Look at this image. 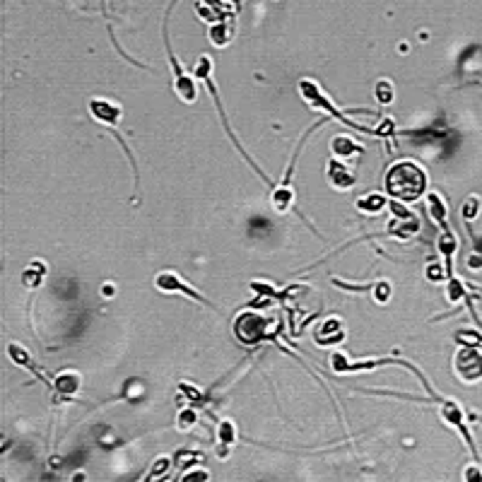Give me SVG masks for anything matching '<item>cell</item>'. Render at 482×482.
Listing matches in <instances>:
<instances>
[{
  "label": "cell",
  "instance_id": "6da1fadb",
  "mask_svg": "<svg viewBox=\"0 0 482 482\" xmlns=\"http://www.w3.org/2000/svg\"><path fill=\"white\" fill-rule=\"evenodd\" d=\"M427 191V172L420 164L410 162H395L386 172V193L398 203H415Z\"/></svg>",
  "mask_w": 482,
  "mask_h": 482
},
{
  "label": "cell",
  "instance_id": "7a4b0ae2",
  "mask_svg": "<svg viewBox=\"0 0 482 482\" xmlns=\"http://www.w3.org/2000/svg\"><path fill=\"white\" fill-rule=\"evenodd\" d=\"M299 94H301V99H304L306 104H309L311 108H321V111H325L328 116H333V118H338V121H343L345 126H354L357 130H362V133H369V135H376V130L374 128H365V126H357V124H352L345 113H340L338 108L333 106V102H330L328 97L323 94V89L319 87V82H314V80H301L299 82Z\"/></svg>",
  "mask_w": 482,
  "mask_h": 482
},
{
  "label": "cell",
  "instance_id": "3957f363",
  "mask_svg": "<svg viewBox=\"0 0 482 482\" xmlns=\"http://www.w3.org/2000/svg\"><path fill=\"white\" fill-rule=\"evenodd\" d=\"M234 333L244 345H256V343H261V340L271 338V323H268V319H263L261 314L244 311V314H239V319H236Z\"/></svg>",
  "mask_w": 482,
  "mask_h": 482
},
{
  "label": "cell",
  "instance_id": "277c9868",
  "mask_svg": "<svg viewBox=\"0 0 482 482\" xmlns=\"http://www.w3.org/2000/svg\"><path fill=\"white\" fill-rule=\"evenodd\" d=\"M453 369H456L458 379L461 381H480L482 379V352L475 345H466L456 352L453 357Z\"/></svg>",
  "mask_w": 482,
  "mask_h": 482
},
{
  "label": "cell",
  "instance_id": "5b68a950",
  "mask_svg": "<svg viewBox=\"0 0 482 482\" xmlns=\"http://www.w3.org/2000/svg\"><path fill=\"white\" fill-rule=\"evenodd\" d=\"M439 415H441L444 422L458 429V434L463 437V441H466L468 448H470L472 458L480 461V453H477V446H475V441H472V437H470V429L466 427V420H463V408H461V405L453 403V400H441V410H439Z\"/></svg>",
  "mask_w": 482,
  "mask_h": 482
},
{
  "label": "cell",
  "instance_id": "8992f818",
  "mask_svg": "<svg viewBox=\"0 0 482 482\" xmlns=\"http://www.w3.org/2000/svg\"><path fill=\"white\" fill-rule=\"evenodd\" d=\"M328 181L335 191H349V188L357 183V167L352 162H343V159H330L328 162Z\"/></svg>",
  "mask_w": 482,
  "mask_h": 482
},
{
  "label": "cell",
  "instance_id": "52a82bcc",
  "mask_svg": "<svg viewBox=\"0 0 482 482\" xmlns=\"http://www.w3.org/2000/svg\"><path fill=\"white\" fill-rule=\"evenodd\" d=\"M154 287H157L159 292H181V295H186L188 299H196V301H200V304H205V306H210V301L205 299L203 295H198L193 287H188L186 282L179 277V273H174V271H162L157 277H154Z\"/></svg>",
  "mask_w": 482,
  "mask_h": 482
},
{
  "label": "cell",
  "instance_id": "ba28073f",
  "mask_svg": "<svg viewBox=\"0 0 482 482\" xmlns=\"http://www.w3.org/2000/svg\"><path fill=\"white\" fill-rule=\"evenodd\" d=\"M89 113L104 128H116L121 116H124V108H121V104L108 102V99H92L89 102Z\"/></svg>",
  "mask_w": 482,
  "mask_h": 482
},
{
  "label": "cell",
  "instance_id": "9c48e42d",
  "mask_svg": "<svg viewBox=\"0 0 482 482\" xmlns=\"http://www.w3.org/2000/svg\"><path fill=\"white\" fill-rule=\"evenodd\" d=\"M314 338H316V343L323 345V347H325V345L343 343V340H345V328H343V323H340L338 319H325L323 323L316 328Z\"/></svg>",
  "mask_w": 482,
  "mask_h": 482
},
{
  "label": "cell",
  "instance_id": "30bf717a",
  "mask_svg": "<svg viewBox=\"0 0 482 482\" xmlns=\"http://www.w3.org/2000/svg\"><path fill=\"white\" fill-rule=\"evenodd\" d=\"M330 150H333V157L343 159V162H352V159H357L359 154L365 152V148L354 143L352 138H347V135H335L333 143H330Z\"/></svg>",
  "mask_w": 482,
  "mask_h": 482
},
{
  "label": "cell",
  "instance_id": "8fae6325",
  "mask_svg": "<svg viewBox=\"0 0 482 482\" xmlns=\"http://www.w3.org/2000/svg\"><path fill=\"white\" fill-rule=\"evenodd\" d=\"M174 89H176L179 99L186 104H193L198 99V84L193 80V75L183 73L181 68H176V80H174Z\"/></svg>",
  "mask_w": 482,
  "mask_h": 482
},
{
  "label": "cell",
  "instance_id": "7c38bea8",
  "mask_svg": "<svg viewBox=\"0 0 482 482\" xmlns=\"http://www.w3.org/2000/svg\"><path fill=\"white\" fill-rule=\"evenodd\" d=\"M427 212H429V217H432V222L439 227V229H448V222H446V217H448V210H446V200H444L439 193H429L427 196Z\"/></svg>",
  "mask_w": 482,
  "mask_h": 482
},
{
  "label": "cell",
  "instance_id": "4fadbf2b",
  "mask_svg": "<svg viewBox=\"0 0 482 482\" xmlns=\"http://www.w3.org/2000/svg\"><path fill=\"white\" fill-rule=\"evenodd\" d=\"M80 391V374L78 371H63L58 374V379L54 381V393L63 395V398H73Z\"/></svg>",
  "mask_w": 482,
  "mask_h": 482
},
{
  "label": "cell",
  "instance_id": "5bb4252c",
  "mask_svg": "<svg viewBox=\"0 0 482 482\" xmlns=\"http://www.w3.org/2000/svg\"><path fill=\"white\" fill-rule=\"evenodd\" d=\"M8 357L15 362V365H20V367H25V369H30L32 374H36V379H44L41 376V369L34 365V359H32V354L27 352L22 345H17V343H8Z\"/></svg>",
  "mask_w": 482,
  "mask_h": 482
},
{
  "label": "cell",
  "instance_id": "9a60e30c",
  "mask_svg": "<svg viewBox=\"0 0 482 482\" xmlns=\"http://www.w3.org/2000/svg\"><path fill=\"white\" fill-rule=\"evenodd\" d=\"M236 439V427L231 420H222L220 427H217V456L227 458V451L231 448Z\"/></svg>",
  "mask_w": 482,
  "mask_h": 482
},
{
  "label": "cell",
  "instance_id": "2e32d148",
  "mask_svg": "<svg viewBox=\"0 0 482 482\" xmlns=\"http://www.w3.org/2000/svg\"><path fill=\"white\" fill-rule=\"evenodd\" d=\"M456 249H458V239L453 236V231L444 229L441 239H439V251H441V256H444V266H446L448 277L453 275V253H456Z\"/></svg>",
  "mask_w": 482,
  "mask_h": 482
},
{
  "label": "cell",
  "instance_id": "e0dca14e",
  "mask_svg": "<svg viewBox=\"0 0 482 482\" xmlns=\"http://www.w3.org/2000/svg\"><path fill=\"white\" fill-rule=\"evenodd\" d=\"M207 39H210V44L217 46V49H225V46L234 39V25H229V22H215V25H210Z\"/></svg>",
  "mask_w": 482,
  "mask_h": 482
},
{
  "label": "cell",
  "instance_id": "ac0fdd59",
  "mask_svg": "<svg viewBox=\"0 0 482 482\" xmlns=\"http://www.w3.org/2000/svg\"><path fill=\"white\" fill-rule=\"evenodd\" d=\"M386 207H389V203H386V198L381 193H369V196L357 198V210L365 212V215H379Z\"/></svg>",
  "mask_w": 482,
  "mask_h": 482
},
{
  "label": "cell",
  "instance_id": "d6986e66",
  "mask_svg": "<svg viewBox=\"0 0 482 482\" xmlns=\"http://www.w3.org/2000/svg\"><path fill=\"white\" fill-rule=\"evenodd\" d=\"M295 203V191H292L290 181H282L280 186L273 191V205H275L277 212H287Z\"/></svg>",
  "mask_w": 482,
  "mask_h": 482
},
{
  "label": "cell",
  "instance_id": "ffe728a7",
  "mask_svg": "<svg viewBox=\"0 0 482 482\" xmlns=\"http://www.w3.org/2000/svg\"><path fill=\"white\" fill-rule=\"evenodd\" d=\"M374 99H376V104H379V106H391V104H393V99H395L393 82H391V80H386V78H381L379 82L374 84Z\"/></svg>",
  "mask_w": 482,
  "mask_h": 482
},
{
  "label": "cell",
  "instance_id": "44dd1931",
  "mask_svg": "<svg viewBox=\"0 0 482 482\" xmlns=\"http://www.w3.org/2000/svg\"><path fill=\"white\" fill-rule=\"evenodd\" d=\"M44 275H46V268L41 266V263H30V266L22 271V285L34 290V287H39L41 282H44Z\"/></svg>",
  "mask_w": 482,
  "mask_h": 482
},
{
  "label": "cell",
  "instance_id": "7402d4cb",
  "mask_svg": "<svg viewBox=\"0 0 482 482\" xmlns=\"http://www.w3.org/2000/svg\"><path fill=\"white\" fill-rule=\"evenodd\" d=\"M446 299L448 301H468V295H466V287H463V282L458 280V277H446Z\"/></svg>",
  "mask_w": 482,
  "mask_h": 482
},
{
  "label": "cell",
  "instance_id": "603a6c76",
  "mask_svg": "<svg viewBox=\"0 0 482 482\" xmlns=\"http://www.w3.org/2000/svg\"><path fill=\"white\" fill-rule=\"evenodd\" d=\"M480 196H470L466 203H463V210H461V215H463V220L466 222H472L477 217V212H480Z\"/></svg>",
  "mask_w": 482,
  "mask_h": 482
},
{
  "label": "cell",
  "instance_id": "cb8c5ba5",
  "mask_svg": "<svg viewBox=\"0 0 482 482\" xmlns=\"http://www.w3.org/2000/svg\"><path fill=\"white\" fill-rule=\"evenodd\" d=\"M200 453L198 451H179L176 453V468L179 470H188L196 461H200Z\"/></svg>",
  "mask_w": 482,
  "mask_h": 482
},
{
  "label": "cell",
  "instance_id": "d4e9b609",
  "mask_svg": "<svg viewBox=\"0 0 482 482\" xmlns=\"http://www.w3.org/2000/svg\"><path fill=\"white\" fill-rule=\"evenodd\" d=\"M196 420H198L196 410H193V408H186V410H181V413H179V417H176V427L186 432V429H191L193 424H196Z\"/></svg>",
  "mask_w": 482,
  "mask_h": 482
},
{
  "label": "cell",
  "instance_id": "484cf974",
  "mask_svg": "<svg viewBox=\"0 0 482 482\" xmlns=\"http://www.w3.org/2000/svg\"><path fill=\"white\" fill-rule=\"evenodd\" d=\"M181 480L183 482H193V480L207 482V480H210V475H207V470H203V468H188V470L181 475Z\"/></svg>",
  "mask_w": 482,
  "mask_h": 482
},
{
  "label": "cell",
  "instance_id": "4316f807",
  "mask_svg": "<svg viewBox=\"0 0 482 482\" xmlns=\"http://www.w3.org/2000/svg\"><path fill=\"white\" fill-rule=\"evenodd\" d=\"M374 290H376L374 299L379 301V304H386V301L391 299V285H389V282H384V280H381V282H376V285H374Z\"/></svg>",
  "mask_w": 482,
  "mask_h": 482
},
{
  "label": "cell",
  "instance_id": "83f0119b",
  "mask_svg": "<svg viewBox=\"0 0 482 482\" xmlns=\"http://www.w3.org/2000/svg\"><path fill=\"white\" fill-rule=\"evenodd\" d=\"M463 480H468V482H482V468L477 466V461L463 470Z\"/></svg>",
  "mask_w": 482,
  "mask_h": 482
},
{
  "label": "cell",
  "instance_id": "f1b7e54d",
  "mask_svg": "<svg viewBox=\"0 0 482 482\" xmlns=\"http://www.w3.org/2000/svg\"><path fill=\"white\" fill-rule=\"evenodd\" d=\"M169 466H172V461H169V458H159V461L152 466V470H150L148 477H162L164 472L169 470Z\"/></svg>",
  "mask_w": 482,
  "mask_h": 482
}]
</instances>
